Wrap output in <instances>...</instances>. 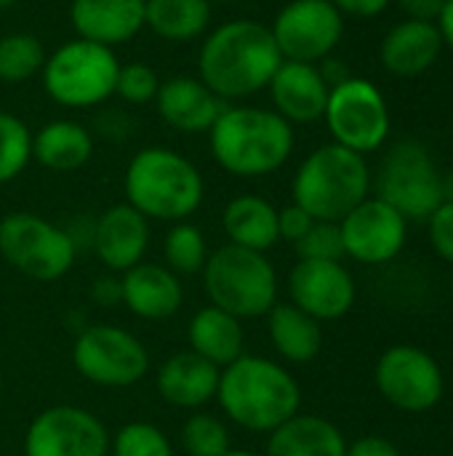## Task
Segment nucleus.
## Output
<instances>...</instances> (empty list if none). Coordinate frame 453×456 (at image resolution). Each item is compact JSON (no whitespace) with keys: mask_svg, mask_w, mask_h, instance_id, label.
<instances>
[{"mask_svg":"<svg viewBox=\"0 0 453 456\" xmlns=\"http://www.w3.org/2000/svg\"><path fill=\"white\" fill-rule=\"evenodd\" d=\"M283 64L267 24L232 19L206 35L198 56V77L227 104L264 91Z\"/></svg>","mask_w":453,"mask_h":456,"instance_id":"obj_1","label":"nucleus"},{"mask_svg":"<svg viewBox=\"0 0 453 456\" xmlns=\"http://www.w3.org/2000/svg\"><path fill=\"white\" fill-rule=\"evenodd\" d=\"M227 422L270 436L302 411V385L278 361L243 353L222 369L214 398Z\"/></svg>","mask_w":453,"mask_h":456,"instance_id":"obj_2","label":"nucleus"},{"mask_svg":"<svg viewBox=\"0 0 453 456\" xmlns=\"http://www.w3.org/2000/svg\"><path fill=\"white\" fill-rule=\"evenodd\" d=\"M211 155L238 179H262L280 171L294 152V126L275 110L227 104L208 131Z\"/></svg>","mask_w":453,"mask_h":456,"instance_id":"obj_3","label":"nucleus"},{"mask_svg":"<svg viewBox=\"0 0 453 456\" xmlns=\"http://www.w3.org/2000/svg\"><path fill=\"white\" fill-rule=\"evenodd\" d=\"M125 203L150 222H187L206 198L200 168L176 150L144 147L139 150L123 176Z\"/></svg>","mask_w":453,"mask_h":456,"instance_id":"obj_4","label":"nucleus"},{"mask_svg":"<svg viewBox=\"0 0 453 456\" xmlns=\"http://www.w3.org/2000/svg\"><path fill=\"white\" fill-rule=\"evenodd\" d=\"M371 168L366 155L342 144H320L294 174L291 203L302 206L315 222H342L371 195Z\"/></svg>","mask_w":453,"mask_h":456,"instance_id":"obj_5","label":"nucleus"},{"mask_svg":"<svg viewBox=\"0 0 453 456\" xmlns=\"http://www.w3.org/2000/svg\"><path fill=\"white\" fill-rule=\"evenodd\" d=\"M200 278L208 305L235 315L238 321L264 318L280 302L278 270L262 251L224 243L208 254Z\"/></svg>","mask_w":453,"mask_h":456,"instance_id":"obj_6","label":"nucleus"},{"mask_svg":"<svg viewBox=\"0 0 453 456\" xmlns=\"http://www.w3.org/2000/svg\"><path fill=\"white\" fill-rule=\"evenodd\" d=\"M120 61L112 48L75 37L59 45L43 64L45 94L69 110H88L115 96Z\"/></svg>","mask_w":453,"mask_h":456,"instance_id":"obj_7","label":"nucleus"},{"mask_svg":"<svg viewBox=\"0 0 453 456\" xmlns=\"http://www.w3.org/2000/svg\"><path fill=\"white\" fill-rule=\"evenodd\" d=\"M0 256L21 275L53 283L75 267L77 243L67 227L32 211H13L0 219Z\"/></svg>","mask_w":453,"mask_h":456,"instance_id":"obj_8","label":"nucleus"},{"mask_svg":"<svg viewBox=\"0 0 453 456\" xmlns=\"http://www.w3.org/2000/svg\"><path fill=\"white\" fill-rule=\"evenodd\" d=\"M371 184H376V198L409 222L430 219L443 203V174L433 152L414 139H403L387 150Z\"/></svg>","mask_w":453,"mask_h":456,"instance_id":"obj_9","label":"nucleus"},{"mask_svg":"<svg viewBox=\"0 0 453 456\" xmlns=\"http://www.w3.org/2000/svg\"><path fill=\"white\" fill-rule=\"evenodd\" d=\"M75 371L104 390H125L150 374V350L144 342L115 323L85 326L72 345Z\"/></svg>","mask_w":453,"mask_h":456,"instance_id":"obj_10","label":"nucleus"},{"mask_svg":"<svg viewBox=\"0 0 453 456\" xmlns=\"http://www.w3.org/2000/svg\"><path fill=\"white\" fill-rule=\"evenodd\" d=\"M334 144H342L358 155H371L390 139V107L384 94L368 77L350 75L331 86L323 112Z\"/></svg>","mask_w":453,"mask_h":456,"instance_id":"obj_11","label":"nucleus"},{"mask_svg":"<svg viewBox=\"0 0 453 456\" xmlns=\"http://www.w3.org/2000/svg\"><path fill=\"white\" fill-rule=\"evenodd\" d=\"M374 382L379 395L406 414L433 411L446 390L438 361L417 345L387 347L376 361Z\"/></svg>","mask_w":453,"mask_h":456,"instance_id":"obj_12","label":"nucleus"},{"mask_svg":"<svg viewBox=\"0 0 453 456\" xmlns=\"http://www.w3.org/2000/svg\"><path fill=\"white\" fill-rule=\"evenodd\" d=\"M270 32L286 61L318 64L342 43L344 16L331 0H288L275 13Z\"/></svg>","mask_w":453,"mask_h":456,"instance_id":"obj_13","label":"nucleus"},{"mask_svg":"<svg viewBox=\"0 0 453 456\" xmlns=\"http://www.w3.org/2000/svg\"><path fill=\"white\" fill-rule=\"evenodd\" d=\"M24 456H109V430L88 409L59 403L32 417Z\"/></svg>","mask_w":453,"mask_h":456,"instance_id":"obj_14","label":"nucleus"},{"mask_svg":"<svg viewBox=\"0 0 453 456\" xmlns=\"http://www.w3.org/2000/svg\"><path fill=\"white\" fill-rule=\"evenodd\" d=\"M344 256L360 265H387L392 262L409 240V219L376 195L355 206L342 222Z\"/></svg>","mask_w":453,"mask_h":456,"instance_id":"obj_15","label":"nucleus"},{"mask_svg":"<svg viewBox=\"0 0 453 456\" xmlns=\"http://www.w3.org/2000/svg\"><path fill=\"white\" fill-rule=\"evenodd\" d=\"M288 302L312 315L315 321L344 318L358 299L355 278L342 262L299 259L288 273Z\"/></svg>","mask_w":453,"mask_h":456,"instance_id":"obj_16","label":"nucleus"},{"mask_svg":"<svg viewBox=\"0 0 453 456\" xmlns=\"http://www.w3.org/2000/svg\"><path fill=\"white\" fill-rule=\"evenodd\" d=\"M152 240V227L144 214L128 203L104 208L91 224V248L107 273L123 275L144 262Z\"/></svg>","mask_w":453,"mask_h":456,"instance_id":"obj_17","label":"nucleus"},{"mask_svg":"<svg viewBox=\"0 0 453 456\" xmlns=\"http://www.w3.org/2000/svg\"><path fill=\"white\" fill-rule=\"evenodd\" d=\"M267 91L272 99V110L283 120H288L291 126H310L323 120L331 86L326 83L318 64L283 59Z\"/></svg>","mask_w":453,"mask_h":456,"instance_id":"obj_18","label":"nucleus"},{"mask_svg":"<svg viewBox=\"0 0 453 456\" xmlns=\"http://www.w3.org/2000/svg\"><path fill=\"white\" fill-rule=\"evenodd\" d=\"M120 291L123 307L133 318L150 323L174 318L184 305L182 278L171 273L166 265H155L147 259L120 275Z\"/></svg>","mask_w":453,"mask_h":456,"instance_id":"obj_19","label":"nucleus"},{"mask_svg":"<svg viewBox=\"0 0 453 456\" xmlns=\"http://www.w3.org/2000/svg\"><path fill=\"white\" fill-rule=\"evenodd\" d=\"M158 115L166 126L182 134H208L216 118L224 112L227 102L219 99L200 77L174 75L160 80L155 96Z\"/></svg>","mask_w":453,"mask_h":456,"instance_id":"obj_20","label":"nucleus"},{"mask_svg":"<svg viewBox=\"0 0 453 456\" xmlns=\"http://www.w3.org/2000/svg\"><path fill=\"white\" fill-rule=\"evenodd\" d=\"M222 369L195 355L192 350H182L168 355L155 371L158 395L182 411H200L216 398Z\"/></svg>","mask_w":453,"mask_h":456,"instance_id":"obj_21","label":"nucleus"},{"mask_svg":"<svg viewBox=\"0 0 453 456\" xmlns=\"http://www.w3.org/2000/svg\"><path fill=\"white\" fill-rule=\"evenodd\" d=\"M443 37L438 24L403 19L382 37V67L395 77H419L433 69L443 53Z\"/></svg>","mask_w":453,"mask_h":456,"instance_id":"obj_22","label":"nucleus"},{"mask_svg":"<svg viewBox=\"0 0 453 456\" xmlns=\"http://www.w3.org/2000/svg\"><path fill=\"white\" fill-rule=\"evenodd\" d=\"M72 29L77 37L115 48L144 27V0H72Z\"/></svg>","mask_w":453,"mask_h":456,"instance_id":"obj_23","label":"nucleus"},{"mask_svg":"<svg viewBox=\"0 0 453 456\" xmlns=\"http://www.w3.org/2000/svg\"><path fill=\"white\" fill-rule=\"evenodd\" d=\"M187 350L224 369L246 353V329L235 315L206 305L187 323Z\"/></svg>","mask_w":453,"mask_h":456,"instance_id":"obj_24","label":"nucleus"},{"mask_svg":"<svg viewBox=\"0 0 453 456\" xmlns=\"http://www.w3.org/2000/svg\"><path fill=\"white\" fill-rule=\"evenodd\" d=\"M222 230L227 235V243L251 248V251H262V254H267L270 248H275L280 243L278 208L256 192L235 195L224 206Z\"/></svg>","mask_w":453,"mask_h":456,"instance_id":"obj_25","label":"nucleus"},{"mask_svg":"<svg viewBox=\"0 0 453 456\" xmlns=\"http://www.w3.org/2000/svg\"><path fill=\"white\" fill-rule=\"evenodd\" d=\"M264 456H347V438L331 419L299 411L267 436Z\"/></svg>","mask_w":453,"mask_h":456,"instance_id":"obj_26","label":"nucleus"},{"mask_svg":"<svg viewBox=\"0 0 453 456\" xmlns=\"http://www.w3.org/2000/svg\"><path fill=\"white\" fill-rule=\"evenodd\" d=\"M267 337L272 350L286 361L304 366L323 350V323L291 302H278L267 315Z\"/></svg>","mask_w":453,"mask_h":456,"instance_id":"obj_27","label":"nucleus"},{"mask_svg":"<svg viewBox=\"0 0 453 456\" xmlns=\"http://www.w3.org/2000/svg\"><path fill=\"white\" fill-rule=\"evenodd\" d=\"M93 155V136L77 120H51L32 134V160L56 174L83 168Z\"/></svg>","mask_w":453,"mask_h":456,"instance_id":"obj_28","label":"nucleus"},{"mask_svg":"<svg viewBox=\"0 0 453 456\" xmlns=\"http://www.w3.org/2000/svg\"><path fill=\"white\" fill-rule=\"evenodd\" d=\"M211 0H144V27L168 43H190L211 24Z\"/></svg>","mask_w":453,"mask_h":456,"instance_id":"obj_29","label":"nucleus"},{"mask_svg":"<svg viewBox=\"0 0 453 456\" xmlns=\"http://www.w3.org/2000/svg\"><path fill=\"white\" fill-rule=\"evenodd\" d=\"M208 240L192 222H176L163 238V265L182 275H200L208 262Z\"/></svg>","mask_w":453,"mask_h":456,"instance_id":"obj_30","label":"nucleus"},{"mask_svg":"<svg viewBox=\"0 0 453 456\" xmlns=\"http://www.w3.org/2000/svg\"><path fill=\"white\" fill-rule=\"evenodd\" d=\"M45 64V48L32 32H11L0 37V80L24 83Z\"/></svg>","mask_w":453,"mask_h":456,"instance_id":"obj_31","label":"nucleus"},{"mask_svg":"<svg viewBox=\"0 0 453 456\" xmlns=\"http://www.w3.org/2000/svg\"><path fill=\"white\" fill-rule=\"evenodd\" d=\"M179 444L187 456H224L232 449V436L222 417L200 409L184 419Z\"/></svg>","mask_w":453,"mask_h":456,"instance_id":"obj_32","label":"nucleus"},{"mask_svg":"<svg viewBox=\"0 0 453 456\" xmlns=\"http://www.w3.org/2000/svg\"><path fill=\"white\" fill-rule=\"evenodd\" d=\"M32 160V131L11 112H0V184L13 182Z\"/></svg>","mask_w":453,"mask_h":456,"instance_id":"obj_33","label":"nucleus"},{"mask_svg":"<svg viewBox=\"0 0 453 456\" xmlns=\"http://www.w3.org/2000/svg\"><path fill=\"white\" fill-rule=\"evenodd\" d=\"M112 456H174L171 438L152 422H125L109 436Z\"/></svg>","mask_w":453,"mask_h":456,"instance_id":"obj_34","label":"nucleus"},{"mask_svg":"<svg viewBox=\"0 0 453 456\" xmlns=\"http://www.w3.org/2000/svg\"><path fill=\"white\" fill-rule=\"evenodd\" d=\"M158 88H160V77L150 64H144V61L120 64L117 80H115V96H120L123 102L150 104V102H155Z\"/></svg>","mask_w":453,"mask_h":456,"instance_id":"obj_35","label":"nucleus"},{"mask_svg":"<svg viewBox=\"0 0 453 456\" xmlns=\"http://www.w3.org/2000/svg\"><path fill=\"white\" fill-rule=\"evenodd\" d=\"M299 259L312 262H342L344 259V243L342 230L336 222H315L310 232L294 246Z\"/></svg>","mask_w":453,"mask_h":456,"instance_id":"obj_36","label":"nucleus"},{"mask_svg":"<svg viewBox=\"0 0 453 456\" xmlns=\"http://www.w3.org/2000/svg\"><path fill=\"white\" fill-rule=\"evenodd\" d=\"M427 238L433 251L453 267V203H441L427 219Z\"/></svg>","mask_w":453,"mask_h":456,"instance_id":"obj_37","label":"nucleus"},{"mask_svg":"<svg viewBox=\"0 0 453 456\" xmlns=\"http://www.w3.org/2000/svg\"><path fill=\"white\" fill-rule=\"evenodd\" d=\"M315 224V219L296 203H288L283 208H278V232H280V240H288V243H299L310 227Z\"/></svg>","mask_w":453,"mask_h":456,"instance_id":"obj_38","label":"nucleus"},{"mask_svg":"<svg viewBox=\"0 0 453 456\" xmlns=\"http://www.w3.org/2000/svg\"><path fill=\"white\" fill-rule=\"evenodd\" d=\"M347 456H403L400 449L382 436H363L355 444H347Z\"/></svg>","mask_w":453,"mask_h":456,"instance_id":"obj_39","label":"nucleus"},{"mask_svg":"<svg viewBox=\"0 0 453 456\" xmlns=\"http://www.w3.org/2000/svg\"><path fill=\"white\" fill-rule=\"evenodd\" d=\"M342 16H355V19H374L384 13L392 0H331Z\"/></svg>","mask_w":453,"mask_h":456,"instance_id":"obj_40","label":"nucleus"},{"mask_svg":"<svg viewBox=\"0 0 453 456\" xmlns=\"http://www.w3.org/2000/svg\"><path fill=\"white\" fill-rule=\"evenodd\" d=\"M91 297H93V302L101 305V307H117V305H123L120 278H115L112 273L96 278V283H93V289H91Z\"/></svg>","mask_w":453,"mask_h":456,"instance_id":"obj_41","label":"nucleus"},{"mask_svg":"<svg viewBox=\"0 0 453 456\" xmlns=\"http://www.w3.org/2000/svg\"><path fill=\"white\" fill-rule=\"evenodd\" d=\"M443 3L446 0H398L400 11L406 13V19H414V21H438L441 11H443Z\"/></svg>","mask_w":453,"mask_h":456,"instance_id":"obj_42","label":"nucleus"},{"mask_svg":"<svg viewBox=\"0 0 453 456\" xmlns=\"http://www.w3.org/2000/svg\"><path fill=\"white\" fill-rule=\"evenodd\" d=\"M438 29H441V37H443V45H449L453 51V0L443 3V11L438 16Z\"/></svg>","mask_w":453,"mask_h":456,"instance_id":"obj_43","label":"nucleus"},{"mask_svg":"<svg viewBox=\"0 0 453 456\" xmlns=\"http://www.w3.org/2000/svg\"><path fill=\"white\" fill-rule=\"evenodd\" d=\"M443 203H453V168L443 174Z\"/></svg>","mask_w":453,"mask_h":456,"instance_id":"obj_44","label":"nucleus"},{"mask_svg":"<svg viewBox=\"0 0 453 456\" xmlns=\"http://www.w3.org/2000/svg\"><path fill=\"white\" fill-rule=\"evenodd\" d=\"M224 456H262V454H256V452H251V449H235V446H232V449H230Z\"/></svg>","mask_w":453,"mask_h":456,"instance_id":"obj_45","label":"nucleus"},{"mask_svg":"<svg viewBox=\"0 0 453 456\" xmlns=\"http://www.w3.org/2000/svg\"><path fill=\"white\" fill-rule=\"evenodd\" d=\"M19 0H0V8H11V5H16Z\"/></svg>","mask_w":453,"mask_h":456,"instance_id":"obj_46","label":"nucleus"},{"mask_svg":"<svg viewBox=\"0 0 453 456\" xmlns=\"http://www.w3.org/2000/svg\"><path fill=\"white\" fill-rule=\"evenodd\" d=\"M214 3H216V5H227V3H232V0H211V5H214Z\"/></svg>","mask_w":453,"mask_h":456,"instance_id":"obj_47","label":"nucleus"},{"mask_svg":"<svg viewBox=\"0 0 453 456\" xmlns=\"http://www.w3.org/2000/svg\"><path fill=\"white\" fill-rule=\"evenodd\" d=\"M0 395H3V371H0Z\"/></svg>","mask_w":453,"mask_h":456,"instance_id":"obj_48","label":"nucleus"}]
</instances>
